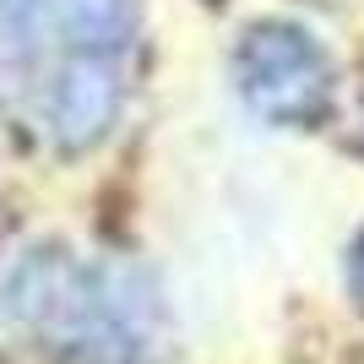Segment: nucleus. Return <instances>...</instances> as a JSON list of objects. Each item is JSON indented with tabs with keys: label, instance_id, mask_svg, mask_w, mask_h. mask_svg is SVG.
I'll list each match as a JSON object with an SVG mask.
<instances>
[{
	"label": "nucleus",
	"instance_id": "1",
	"mask_svg": "<svg viewBox=\"0 0 364 364\" xmlns=\"http://www.w3.org/2000/svg\"><path fill=\"white\" fill-rule=\"evenodd\" d=\"M136 0H0V109L55 152H87L131 92Z\"/></svg>",
	"mask_w": 364,
	"mask_h": 364
},
{
	"label": "nucleus",
	"instance_id": "2",
	"mask_svg": "<svg viewBox=\"0 0 364 364\" xmlns=\"http://www.w3.org/2000/svg\"><path fill=\"white\" fill-rule=\"evenodd\" d=\"M6 304L65 364H141L136 304L104 267L65 250H38L6 283Z\"/></svg>",
	"mask_w": 364,
	"mask_h": 364
},
{
	"label": "nucleus",
	"instance_id": "3",
	"mask_svg": "<svg viewBox=\"0 0 364 364\" xmlns=\"http://www.w3.org/2000/svg\"><path fill=\"white\" fill-rule=\"evenodd\" d=\"M332 55L299 22H256L234 49V87L245 109L272 125H321L332 109Z\"/></svg>",
	"mask_w": 364,
	"mask_h": 364
},
{
	"label": "nucleus",
	"instance_id": "4",
	"mask_svg": "<svg viewBox=\"0 0 364 364\" xmlns=\"http://www.w3.org/2000/svg\"><path fill=\"white\" fill-rule=\"evenodd\" d=\"M348 289H353V299L364 304V234H359V245H353V256H348Z\"/></svg>",
	"mask_w": 364,
	"mask_h": 364
}]
</instances>
